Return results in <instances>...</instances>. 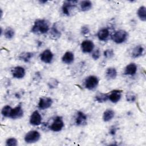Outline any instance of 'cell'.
<instances>
[{
  "label": "cell",
  "instance_id": "obj_1",
  "mask_svg": "<svg viewBox=\"0 0 146 146\" xmlns=\"http://www.w3.org/2000/svg\"><path fill=\"white\" fill-rule=\"evenodd\" d=\"M50 29L49 22L46 19H37L31 28V31L36 34H43L48 32Z\"/></svg>",
  "mask_w": 146,
  "mask_h": 146
},
{
  "label": "cell",
  "instance_id": "obj_2",
  "mask_svg": "<svg viewBox=\"0 0 146 146\" xmlns=\"http://www.w3.org/2000/svg\"><path fill=\"white\" fill-rule=\"evenodd\" d=\"M128 36V33L125 30H120L116 31L112 36V39L116 43L120 44L124 42Z\"/></svg>",
  "mask_w": 146,
  "mask_h": 146
},
{
  "label": "cell",
  "instance_id": "obj_3",
  "mask_svg": "<svg viewBox=\"0 0 146 146\" xmlns=\"http://www.w3.org/2000/svg\"><path fill=\"white\" fill-rule=\"evenodd\" d=\"M98 83L99 80L96 76L93 75L89 76L85 79L84 87L89 90H92L96 87Z\"/></svg>",
  "mask_w": 146,
  "mask_h": 146
},
{
  "label": "cell",
  "instance_id": "obj_4",
  "mask_svg": "<svg viewBox=\"0 0 146 146\" xmlns=\"http://www.w3.org/2000/svg\"><path fill=\"white\" fill-rule=\"evenodd\" d=\"M40 133L36 131H30L25 136V141L27 143H33L38 141L40 139Z\"/></svg>",
  "mask_w": 146,
  "mask_h": 146
},
{
  "label": "cell",
  "instance_id": "obj_5",
  "mask_svg": "<svg viewBox=\"0 0 146 146\" xmlns=\"http://www.w3.org/2000/svg\"><path fill=\"white\" fill-rule=\"evenodd\" d=\"M64 127V122L62 117L57 116L55 118L54 121L50 126V129L54 132H59L62 130Z\"/></svg>",
  "mask_w": 146,
  "mask_h": 146
},
{
  "label": "cell",
  "instance_id": "obj_6",
  "mask_svg": "<svg viewBox=\"0 0 146 146\" xmlns=\"http://www.w3.org/2000/svg\"><path fill=\"white\" fill-rule=\"evenodd\" d=\"M77 1H66L63 3L62 6V11L63 14L66 15H70V12L72 9H74L76 4L77 3Z\"/></svg>",
  "mask_w": 146,
  "mask_h": 146
},
{
  "label": "cell",
  "instance_id": "obj_7",
  "mask_svg": "<svg viewBox=\"0 0 146 146\" xmlns=\"http://www.w3.org/2000/svg\"><path fill=\"white\" fill-rule=\"evenodd\" d=\"M23 115V111L21 105H18L14 108H12L9 117L13 119H17L22 117Z\"/></svg>",
  "mask_w": 146,
  "mask_h": 146
},
{
  "label": "cell",
  "instance_id": "obj_8",
  "mask_svg": "<svg viewBox=\"0 0 146 146\" xmlns=\"http://www.w3.org/2000/svg\"><path fill=\"white\" fill-rule=\"evenodd\" d=\"M52 103V100L50 98H41L38 103V108L42 110H46L50 107Z\"/></svg>",
  "mask_w": 146,
  "mask_h": 146
},
{
  "label": "cell",
  "instance_id": "obj_9",
  "mask_svg": "<svg viewBox=\"0 0 146 146\" xmlns=\"http://www.w3.org/2000/svg\"><path fill=\"white\" fill-rule=\"evenodd\" d=\"M42 121V116L38 111H35L33 112L30 117V123L33 125H38Z\"/></svg>",
  "mask_w": 146,
  "mask_h": 146
},
{
  "label": "cell",
  "instance_id": "obj_10",
  "mask_svg": "<svg viewBox=\"0 0 146 146\" xmlns=\"http://www.w3.org/2000/svg\"><path fill=\"white\" fill-rule=\"evenodd\" d=\"M11 73L14 78L21 79L23 78L25 75V70L22 67L17 66L11 70Z\"/></svg>",
  "mask_w": 146,
  "mask_h": 146
},
{
  "label": "cell",
  "instance_id": "obj_11",
  "mask_svg": "<svg viewBox=\"0 0 146 146\" xmlns=\"http://www.w3.org/2000/svg\"><path fill=\"white\" fill-rule=\"evenodd\" d=\"M81 48L83 52L89 53L93 50L94 44L90 40H85L81 43Z\"/></svg>",
  "mask_w": 146,
  "mask_h": 146
},
{
  "label": "cell",
  "instance_id": "obj_12",
  "mask_svg": "<svg viewBox=\"0 0 146 146\" xmlns=\"http://www.w3.org/2000/svg\"><path fill=\"white\" fill-rule=\"evenodd\" d=\"M40 59L45 63H50L51 62L53 58V54L52 52L48 50H45L41 54H40Z\"/></svg>",
  "mask_w": 146,
  "mask_h": 146
},
{
  "label": "cell",
  "instance_id": "obj_13",
  "mask_svg": "<svg viewBox=\"0 0 146 146\" xmlns=\"http://www.w3.org/2000/svg\"><path fill=\"white\" fill-rule=\"evenodd\" d=\"M75 123L77 125H83L87 123V116L81 111H78L75 118Z\"/></svg>",
  "mask_w": 146,
  "mask_h": 146
},
{
  "label": "cell",
  "instance_id": "obj_14",
  "mask_svg": "<svg viewBox=\"0 0 146 146\" xmlns=\"http://www.w3.org/2000/svg\"><path fill=\"white\" fill-rule=\"evenodd\" d=\"M121 98V91L119 90H113L110 92L108 95V99L112 103H117Z\"/></svg>",
  "mask_w": 146,
  "mask_h": 146
},
{
  "label": "cell",
  "instance_id": "obj_15",
  "mask_svg": "<svg viewBox=\"0 0 146 146\" xmlns=\"http://www.w3.org/2000/svg\"><path fill=\"white\" fill-rule=\"evenodd\" d=\"M137 71V66L135 63H130L125 68L124 74L127 75H133Z\"/></svg>",
  "mask_w": 146,
  "mask_h": 146
},
{
  "label": "cell",
  "instance_id": "obj_16",
  "mask_svg": "<svg viewBox=\"0 0 146 146\" xmlns=\"http://www.w3.org/2000/svg\"><path fill=\"white\" fill-rule=\"evenodd\" d=\"M144 52V48L141 45L136 46L135 47L133 48L132 51V57L133 58H137L141 56Z\"/></svg>",
  "mask_w": 146,
  "mask_h": 146
},
{
  "label": "cell",
  "instance_id": "obj_17",
  "mask_svg": "<svg viewBox=\"0 0 146 146\" xmlns=\"http://www.w3.org/2000/svg\"><path fill=\"white\" fill-rule=\"evenodd\" d=\"M62 59L63 63L66 64H70L74 61V54L70 51H67L63 55Z\"/></svg>",
  "mask_w": 146,
  "mask_h": 146
},
{
  "label": "cell",
  "instance_id": "obj_18",
  "mask_svg": "<svg viewBox=\"0 0 146 146\" xmlns=\"http://www.w3.org/2000/svg\"><path fill=\"white\" fill-rule=\"evenodd\" d=\"M110 35V32L107 29H103L99 30L98 33V37L99 40L105 41Z\"/></svg>",
  "mask_w": 146,
  "mask_h": 146
},
{
  "label": "cell",
  "instance_id": "obj_19",
  "mask_svg": "<svg viewBox=\"0 0 146 146\" xmlns=\"http://www.w3.org/2000/svg\"><path fill=\"white\" fill-rule=\"evenodd\" d=\"M58 27L59 26L58 25V23H56L53 25V26L51 29V35L55 39L59 38L61 35V31L60 30L58 29Z\"/></svg>",
  "mask_w": 146,
  "mask_h": 146
},
{
  "label": "cell",
  "instance_id": "obj_20",
  "mask_svg": "<svg viewBox=\"0 0 146 146\" xmlns=\"http://www.w3.org/2000/svg\"><path fill=\"white\" fill-rule=\"evenodd\" d=\"M115 115V112L112 110H107L104 112L103 115V121L105 122L109 121L111 120Z\"/></svg>",
  "mask_w": 146,
  "mask_h": 146
},
{
  "label": "cell",
  "instance_id": "obj_21",
  "mask_svg": "<svg viewBox=\"0 0 146 146\" xmlns=\"http://www.w3.org/2000/svg\"><path fill=\"white\" fill-rule=\"evenodd\" d=\"M117 76V71L115 68H108L106 72V76L108 79H113Z\"/></svg>",
  "mask_w": 146,
  "mask_h": 146
},
{
  "label": "cell",
  "instance_id": "obj_22",
  "mask_svg": "<svg viewBox=\"0 0 146 146\" xmlns=\"http://www.w3.org/2000/svg\"><path fill=\"white\" fill-rule=\"evenodd\" d=\"M33 56H34V54L33 52H25L22 53L19 55V58L25 62H29L31 60V59L33 57Z\"/></svg>",
  "mask_w": 146,
  "mask_h": 146
},
{
  "label": "cell",
  "instance_id": "obj_23",
  "mask_svg": "<svg viewBox=\"0 0 146 146\" xmlns=\"http://www.w3.org/2000/svg\"><path fill=\"white\" fill-rule=\"evenodd\" d=\"M137 15L140 20L142 21H146V7L145 6H141L137 10Z\"/></svg>",
  "mask_w": 146,
  "mask_h": 146
},
{
  "label": "cell",
  "instance_id": "obj_24",
  "mask_svg": "<svg viewBox=\"0 0 146 146\" xmlns=\"http://www.w3.org/2000/svg\"><path fill=\"white\" fill-rule=\"evenodd\" d=\"M108 95L109 94H103V93H99L95 95V100L96 102L99 103H103L106 102L108 99Z\"/></svg>",
  "mask_w": 146,
  "mask_h": 146
},
{
  "label": "cell",
  "instance_id": "obj_25",
  "mask_svg": "<svg viewBox=\"0 0 146 146\" xmlns=\"http://www.w3.org/2000/svg\"><path fill=\"white\" fill-rule=\"evenodd\" d=\"M80 8L82 11L89 10L92 7V3L90 1H83L80 2Z\"/></svg>",
  "mask_w": 146,
  "mask_h": 146
},
{
  "label": "cell",
  "instance_id": "obj_26",
  "mask_svg": "<svg viewBox=\"0 0 146 146\" xmlns=\"http://www.w3.org/2000/svg\"><path fill=\"white\" fill-rule=\"evenodd\" d=\"M14 34L15 31L11 27H8L5 30L4 35L7 39H11L14 36Z\"/></svg>",
  "mask_w": 146,
  "mask_h": 146
},
{
  "label": "cell",
  "instance_id": "obj_27",
  "mask_svg": "<svg viewBox=\"0 0 146 146\" xmlns=\"http://www.w3.org/2000/svg\"><path fill=\"white\" fill-rule=\"evenodd\" d=\"M11 107L9 106H6L3 107L1 111V113L4 117H9L11 111Z\"/></svg>",
  "mask_w": 146,
  "mask_h": 146
},
{
  "label": "cell",
  "instance_id": "obj_28",
  "mask_svg": "<svg viewBox=\"0 0 146 146\" xmlns=\"http://www.w3.org/2000/svg\"><path fill=\"white\" fill-rule=\"evenodd\" d=\"M125 98H126V99L128 102H133L136 99V95L133 92H128L126 94Z\"/></svg>",
  "mask_w": 146,
  "mask_h": 146
},
{
  "label": "cell",
  "instance_id": "obj_29",
  "mask_svg": "<svg viewBox=\"0 0 146 146\" xmlns=\"http://www.w3.org/2000/svg\"><path fill=\"white\" fill-rule=\"evenodd\" d=\"M6 145L7 146H16L17 145V140L14 137L9 138L6 140Z\"/></svg>",
  "mask_w": 146,
  "mask_h": 146
},
{
  "label": "cell",
  "instance_id": "obj_30",
  "mask_svg": "<svg viewBox=\"0 0 146 146\" xmlns=\"http://www.w3.org/2000/svg\"><path fill=\"white\" fill-rule=\"evenodd\" d=\"M104 55L107 58H111L114 55L113 51L112 49H108L106 50L104 52Z\"/></svg>",
  "mask_w": 146,
  "mask_h": 146
},
{
  "label": "cell",
  "instance_id": "obj_31",
  "mask_svg": "<svg viewBox=\"0 0 146 146\" xmlns=\"http://www.w3.org/2000/svg\"><path fill=\"white\" fill-rule=\"evenodd\" d=\"M100 56V51H99V49L95 50L93 52V53H92V58L94 60H97V59H98L99 58Z\"/></svg>",
  "mask_w": 146,
  "mask_h": 146
},
{
  "label": "cell",
  "instance_id": "obj_32",
  "mask_svg": "<svg viewBox=\"0 0 146 146\" xmlns=\"http://www.w3.org/2000/svg\"><path fill=\"white\" fill-rule=\"evenodd\" d=\"M58 82L54 79H52L50 80V82H48V86L50 88H55L56 86H58Z\"/></svg>",
  "mask_w": 146,
  "mask_h": 146
},
{
  "label": "cell",
  "instance_id": "obj_33",
  "mask_svg": "<svg viewBox=\"0 0 146 146\" xmlns=\"http://www.w3.org/2000/svg\"><path fill=\"white\" fill-rule=\"evenodd\" d=\"M81 32L83 35H87L90 33V30L87 26H83L81 29Z\"/></svg>",
  "mask_w": 146,
  "mask_h": 146
},
{
  "label": "cell",
  "instance_id": "obj_34",
  "mask_svg": "<svg viewBox=\"0 0 146 146\" xmlns=\"http://www.w3.org/2000/svg\"><path fill=\"white\" fill-rule=\"evenodd\" d=\"M116 131V129L115 128H112L110 129V133H111V135H113L115 134Z\"/></svg>",
  "mask_w": 146,
  "mask_h": 146
},
{
  "label": "cell",
  "instance_id": "obj_35",
  "mask_svg": "<svg viewBox=\"0 0 146 146\" xmlns=\"http://www.w3.org/2000/svg\"><path fill=\"white\" fill-rule=\"evenodd\" d=\"M40 3H46L47 1H39Z\"/></svg>",
  "mask_w": 146,
  "mask_h": 146
},
{
  "label": "cell",
  "instance_id": "obj_36",
  "mask_svg": "<svg viewBox=\"0 0 146 146\" xmlns=\"http://www.w3.org/2000/svg\"><path fill=\"white\" fill-rule=\"evenodd\" d=\"M2 14H3V13H2V9H1V18L2 17Z\"/></svg>",
  "mask_w": 146,
  "mask_h": 146
}]
</instances>
